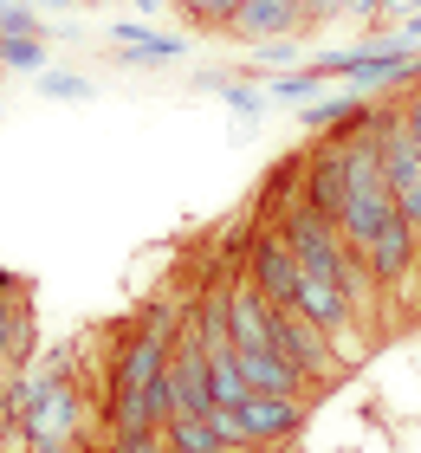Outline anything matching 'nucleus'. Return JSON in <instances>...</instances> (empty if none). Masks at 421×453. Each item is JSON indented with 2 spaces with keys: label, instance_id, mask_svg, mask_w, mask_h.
<instances>
[{
  "label": "nucleus",
  "instance_id": "obj_1",
  "mask_svg": "<svg viewBox=\"0 0 421 453\" xmlns=\"http://www.w3.org/2000/svg\"><path fill=\"white\" fill-rule=\"evenodd\" d=\"M168 349H175V318H168V311L143 318L136 331L123 337L117 369H111V427H117V441L150 434V427H143V395H150V388L162 382Z\"/></svg>",
  "mask_w": 421,
  "mask_h": 453
},
{
  "label": "nucleus",
  "instance_id": "obj_2",
  "mask_svg": "<svg viewBox=\"0 0 421 453\" xmlns=\"http://www.w3.org/2000/svg\"><path fill=\"white\" fill-rule=\"evenodd\" d=\"M279 240L292 246V259H299L305 273H331V279H337V265H344V253H350L344 234H337V220L318 214L311 201H299V208L279 220Z\"/></svg>",
  "mask_w": 421,
  "mask_h": 453
},
{
  "label": "nucleus",
  "instance_id": "obj_3",
  "mask_svg": "<svg viewBox=\"0 0 421 453\" xmlns=\"http://www.w3.org/2000/svg\"><path fill=\"white\" fill-rule=\"evenodd\" d=\"M19 427H27L33 453H66V441L78 434V388L58 376V369H46V388H39V402L19 415Z\"/></svg>",
  "mask_w": 421,
  "mask_h": 453
},
{
  "label": "nucleus",
  "instance_id": "obj_4",
  "mask_svg": "<svg viewBox=\"0 0 421 453\" xmlns=\"http://www.w3.org/2000/svg\"><path fill=\"white\" fill-rule=\"evenodd\" d=\"M299 273H305V265L292 259V246L279 240V226L253 234V253H246V279L260 285V298L272 304V311H292V304H299Z\"/></svg>",
  "mask_w": 421,
  "mask_h": 453
},
{
  "label": "nucleus",
  "instance_id": "obj_5",
  "mask_svg": "<svg viewBox=\"0 0 421 453\" xmlns=\"http://www.w3.org/2000/svg\"><path fill=\"white\" fill-rule=\"evenodd\" d=\"M272 349H279V357L299 369V382H324V376H337L331 337H324L311 318H299V311H272Z\"/></svg>",
  "mask_w": 421,
  "mask_h": 453
},
{
  "label": "nucleus",
  "instance_id": "obj_6",
  "mask_svg": "<svg viewBox=\"0 0 421 453\" xmlns=\"http://www.w3.org/2000/svg\"><path fill=\"white\" fill-rule=\"evenodd\" d=\"M344 188H350V136H331V142H318V150H311V162H305V201H311L318 214L337 220V208H344Z\"/></svg>",
  "mask_w": 421,
  "mask_h": 453
},
{
  "label": "nucleus",
  "instance_id": "obj_7",
  "mask_svg": "<svg viewBox=\"0 0 421 453\" xmlns=\"http://www.w3.org/2000/svg\"><path fill=\"white\" fill-rule=\"evenodd\" d=\"M240 427L253 434V447H279L299 434V421H305V395H246L240 408Z\"/></svg>",
  "mask_w": 421,
  "mask_h": 453
},
{
  "label": "nucleus",
  "instance_id": "obj_8",
  "mask_svg": "<svg viewBox=\"0 0 421 453\" xmlns=\"http://www.w3.org/2000/svg\"><path fill=\"white\" fill-rule=\"evenodd\" d=\"M415 253H421V234H415V226H409L402 214H395V220L383 226V234H376V240L363 246L370 279H376V285H389V292H395V285H409V273H415Z\"/></svg>",
  "mask_w": 421,
  "mask_h": 453
},
{
  "label": "nucleus",
  "instance_id": "obj_9",
  "mask_svg": "<svg viewBox=\"0 0 421 453\" xmlns=\"http://www.w3.org/2000/svg\"><path fill=\"white\" fill-rule=\"evenodd\" d=\"M299 27H305L299 0H240V7L227 13V33L246 39V46H260V39H292Z\"/></svg>",
  "mask_w": 421,
  "mask_h": 453
},
{
  "label": "nucleus",
  "instance_id": "obj_10",
  "mask_svg": "<svg viewBox=\"0 0 421 453\" xmlns=\"http://www.w3.org/2000/svg\"><path fill=\"white\" fill-rule=\"evenodd\" d=\"M104 33L117 39L123 65H168V58H182V52H188V39H175V33H156V27H143V19H111Z\"/></svg>",
  "mask_w": 421,
  "mask_h": 453
},
{
  "label": "nucleus",
  "instance_id": "obj_11",
  "mask_svg": "<svg viewBox=\"0 0 421 453\" xmlns=\"http://www.w3.org/2000/svg\"><path fill=\"white\" fill-rule=\"evenodd\" d=\"M299 318H311L318 331H337V324H356L344 285H337L331 273H299V304H292Z\"/></svg>",
  "mask_w": 421,
  "mask_h": 453
},
{
  "label": "nucleus",
  "instance_id": "obj_12",
  "mask_svg": "<svg viewBox=\"0 0 421 453\" xmlns=\"http://www.w3.org/2000/svg\"><path fill=\"white\" fill-rule=\"evenodd\" d=\"M240 357V376L253 395H305V382H299V369H292L279 349H234Z\"/></svg>",
  "mask_w": 421,
  "mask_h": 453
},
{
  "label": "nucleus",
  "instance_id": "obj_13",
  "mask_svg": "<svg viewBox=\"0 0 421 453\" xmlns=\"http://www.w3.org/2000/svg\"><path fill=\"white\" fill-rule=\"evenodd\" d=\"M162 447L168 453H221L214 434H207V421H195V415H168L162 421Z\"/></svg>",
  "mask_w": 421,
  "mask_h": 453
},
{
  "label": "nucleus",
  "instance_id": "obj_14",
  "mask_svg": "<svg viewBox=\"0 0 421 453\" xmlns=\"http://www.w3.org/2000/svg\"><path fill=\"white\" fill-rule=\"evenodd\" d=\"M27 357V311L0 292V363H19Z\"/></svg>",
  "mask_w": 421,
  "mask_h": 453
},
{
  "label": "nucleus",
  "instance_id": "obj_15",
  "mask_svg": "<svg viewBox=\"0 0 421 453\" xmlns=\"http://www.w3.org/2000/svg\"><path fill=\"white\" fill-rule=\"evenodd\" d=\"M0 65L7 72H39L46 65V39H7L0 33Z\"/></svg>",
  "mask_w": 421,
  "mask_h": 453
},
{
  "label": "nucleus",
  "instance_id": "obj_16",
  "mask_svg": "<svg viewBox=\"0 0 421 453\" xmlns=\"http://www.w3.org/2000/svg\"><path fill=\"white\" fill-rule=\"evenodd\" d=\"M0 33L7 39H46V19H33L27 0H0Z\"/></svg>",
  "mask_w": 421,
  "mask_h": 453
},
{
  "label": "nucleus",
  "instance_id": "obj_17",
  "mask_svg": "<svg viewBox=\"0 0 421 453\" xmlns=\"http://www.w3.org/2000/svg\"><path fill=\"white\" fill-rule=\"evenodd\" d=\"M201 85H207V91H221L240 117H260V111H266V91H260V85H234V78H201Z\"/></svg>",
  "mask_w": 421,
  "mask_h": 453
},
{
  "label": "nucleus",
  "instance_id": "obj_18",
  "mask_svg": "<svg viewBox=\"0 0 421 453\" xmlns=\"http://www.w3.org/2000/svg\"><path fill=\"white\" fill-rule=\"evenodd\" d=\"M318 91H324V78H318V72H285L266 97H285V104H318Z\"/></svg>",
  "mask_w": 421,
  "mask_h": 453
},
{
  "label": "nucleus",
  "instance_id": "obj_19",
  "mask_svg": "<svg viewBox=\"0 0 421 453\" xmlns=\"http://www.w3.org/2000/svg\"><path fill=\"white\" fill-rule=\"evenodd\" d=\"M39 97H66V104H84V97H91V78H72V72H39Z\"/></svg>",
  "mask_w": 421,
  "mask_h": 453
},
{
  "label": "nucleus",
  "instance_id": "obj_20",
  "mask_svg": "<svg viewBox=\"0 0 421 453\" xmlns=\"http://www.w3.org/2000/svg\"><path fill=\"white\" fill-rule=\"evenodd\" d=\"M240 0H182L188 19H201V27H227V13H234Z\"/></svg>",
  "mask_w": 421,
  "mask_h": 453
},
{
  "label": "nucleus",
  "instance_id": "obj_21",
  "mask_svg": "<svg viewBox=\"0 0 421 453\" xmlns=\"http://www.w3.org/2000/svg\"><path fill=\"white\" fill-rule=\"evenodd\" d=\"M292 58V39H260V46H253V72L260 65H285Z\"/></svg>",
  "mask_w": 421,
  "mask_h": 453
},
{
  "label": "nucleus",
  "instance_id": "obj_22",
  "mask_svg": "<svg viewBox=\"0 0 421 453\" xmlns=\"http://www.w3.org/2000/svg\"><path fill=\"white\" fill-rule=\"evenodd\" d=\"M299 7H305L311 27H318V19H344V13H350V0H299Z\"/></svg>",
  "mask_w": 421,
  "mask_h": 453
},
{
  "label": "nucleus",
  "instance_id": "obj_23",
  "mask_svg": "<svg viewBox=\"0 0 421 453\" xmlns=\"http://www.w3.org/2000/svg\"><path fill=\"white\" fill-rule=\"evenodd\" d=\"M111 453H168V447H162V434H130V441H117Z\"/></svg>",
  "mask_w": 421,
  "mask_h": 453
},
{
  "label": "nucleus",
  "instance_id": "obj_24",
  "mask_svg": "<svg viewBox=\"0 0 421 453\" xmlns=\"http://www.w3.org/2000/svg\"><path fill=\"white\" fill-rule=\"evenodd\" d=\"M402 117H409V130H415V142H421V78H415V91H409V104H402Z\"/></svg>",
  "mask_w": 421,
  "mask_h": 453
},
{
  "label": "nucleus",
  "instance_id": "obj_25",
  "mask_svg": "<svg viewBox=\"0 0 421 453\" xmlns=\"http://www.w3.org/2000/svg\"><path fill=\"white\" fill-rule=\"evenodd\" d=\"M13 421V402H7V382H0V427Z\"/></svg>",
  "mask_w": 421,
  "mask_h": 453
},
{
  "label": "nucleus",
  "instance_id": "obj_26",
  "mask_svg": "<svg viewBox=\"0 0 421 453\" xmlns=\"http://www.w3.org/2000/svg\"><path fill=\"white\" fill-rule=\"evenodd\" d=\"M253 453H299V447H292V441H279V447H253Z\"/></svg>",
  "mask_w": 421,
  "mask_h": 453
},
{
  "label": "nucleus",
  "instance_id": "obj_27",
  "mask_svg": "<svg viewBox=\"0 0 421 453\" xmlns=\"http://www.w3.org/2000/svg\"><path fill=\"white\" fill-rule=\"evenodd\" d=\"M33 7H72V0H33Z\"/></svg>",
  "mask_w": 421,
  "mask_h": 453
},
{
  "label": "nucleus",
  "instance_id": "obj_28",
  "mask_svg": "<svg viewBox=\"0 0 421 453\" xmlns=\"http://www.w3.org/2000/svg\"><path fill=\"white\" fill-rule=\"evenodd\" d=\"M136 7H143V13H156V7H162V0H136Z\"/></svg>",
  "mask_w": 421,
  "mask_h": 453
},
{
  "label": "nucleus",
  "instance_id": "obj_29",
  "mask_svg": "<svg viewBox=\"0 0 421 453\" xmlns=\"http://www.w3.org/2000/svg\"><path fill=\"white\" fill-rule=\"evenodd\" d=\"M415 65H421V46H415Z\"/></svg>",
  "mask_w": 421,
  "mask_h": 453
}]
</instances>
